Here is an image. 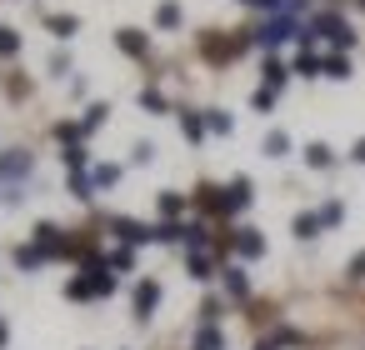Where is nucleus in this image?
I'll list each match as a JSON object with an SVG mask.
<instances>
[{
	"label": "nucleus",
	"mask_w": 365,
	"mask_h": 350,
	"mask_svg": "<svg viewBox=\"0 0 365 350\" xmlns=\"http://www.w3.org/2000/svg\"><path fill=\"white\" fill-rule=\"evenodd\" d=\"M310 36H325V41L335 46V56H345V51L355 46V26H350L345 16H335V11H320V16H310Z\"/></svg>",
	"instance_id": "1"
},
{
	"label": "nucleus",
	"mask_w": 365,
	"mask_h": 350,
	"mask_svg": "<svg viewBox=\"0 0 365 350\" xmlns=\"http://www.w3.org/2000/svg\"><path fill=\"white\" fill-rule=\"evenodd\" d=\"M290 36H300V26H295V16H270L260 31H255V46H265V51H275V46H285Z\"/></svg>",
	"instance_id": "2"
},
{
	"label": "nucleus",
	"mask_w": 365,
	"mask_h": 350,
	"mask_svg": "<svg viewBox=\"0 0 365 350\" xmlns=\"http://www.w3.org/2000/svg\"><path fill=\"white\" fill-rule=\"evenodd\" d=\"M110 235L135 250V245H150V240H155V225H140V220H130V215H110Z\"/></svg>",
	"instance_id": "3"
},
{
	"label": "nucleus",
	"mask_w": 365,
	"mask_h": 350,
	"mask_svg": "<svg viewBox=\"0 0 365 350\" xmlns=\"http://www.w3.org/2000/svg\"><path fill=\"white\" fill-rule=\"evenodd\" d=\"M250 200H255V185H250V175H235V180L225 185V215H240V210H250Z\"/></svg>",
	"instance_id": "4"
},
{
	"label": "nucleus",
	"mask_w": 365,
	"mask_h": 350,
	"mask_svg": "<svg viewBox=\"0 0 365 350\" xmlns=\"http://www.w3.org/2000/svg\"><path fill=\"white\" fill-rule=\"evenodd\" d=\"M160 305V280H140L135 285V320H150Z\"/></svg>",
	"instance_id": "5"
},
{
	"label": "nucleus",
	"mask_w": 365,
	"mask_h": 350,
	"mask_svg": "<svg viewBox=\"0 0 365 350\" xmlns=\"http://www.w3.org/2000/svg\"><path fill=\"white\" fill-rule=\"evenodd\" d=\"M235 255H240V260H260V255H265V235L250 230V225L235 230Z\"/></svg>",
	"instance_id": "6"
},
{
	"label": "nucleus",
	"mask_w": 365,
	"mask_h": 350,
	"mask_svg": "<svg viewBox=\"0 0 365 350\" xmlns=\"http://www.w3.org/2000/svg\"><path fill=\"white\" fill-rule=\"evenodd\" d=\"M115 46H120V51H125L130 61H145V51H150L145 31H130V26H125V31H115Z\"/></svg>",
	"instance_id": "7"
},
{
	"label": "nucleus",
	"mask_w": 365,
	"mask_h": 350,
	"mask_svg": "<svg viewBox=\"0 0 365 350\" xmlns=\"http://www.w3.org/2000/svg\"><path fill=\"white\" fill-rule=\"evenodd\" d=\"M220 280H225V295H230V300H250V280H245V270H240V265H225V270H220Z\"/></svg>",
	"instance_id": "8"
},
{
	"label": "nucleus",
	"mask_w": 365,
	"mask_h": 350,
	"mask_svg": "<svg viewBox=\"0 0 365 350\" xmlns=\"http://www.w3.org/2000/svg\"><path fill=\"white\" fill-rule=\"evenodd\" d=\"M195 205H200L205 215H225V190H220V185H200V190H195Z\"/></svg>",
	"instance_id": "9"
},
{
	"label": "nucleus",
	"mask_w": 365,
	"mask_h": 350,
	"mask_svg": "<svg viewBox=\"0 0 365 350\" xmlns=\"http://www.w3.org/2000/svg\"><path fill=\"white\" fill-rule=\"evenodd\" d=\"M180 135L190 140V145H200L210 130H205V115H195V110H180Z\"/></svg>",
	"instance_id": "10"
},
{
	"label": "nucleus",
	"mask_w": 365,
	"mask_h": 350,
	"mask_svg": "<svg viewBox=\"0 0 365 350\" xmlns=\"http://www.w3.org/2000/svg\"><path fill=\"white\" fill-rule=\"evenodd\" d=\"M305 165H310V170H330V165H335V150H330L325 140H310V145H305Z\"/></svg>",
	"instance_id": "11"
},
{
	"label": "nucleus",
	"mask_w": 365,
	"mask_h": 350,
	"mask_svg": "<svg viewBox=\"0 0 365 350\" xmlns=\"http://www.w3.org/2000/svg\"><path fill=\"white\" fill-rule=\"evenodd\" d=\"M185 270H190V280H210L215 255H210V250H190V255H185Z\"/></svg>",
	"instance_id": "12"
},
{
	"label": "nucleus",
	"mask_w": 365,
	"mask_h": 350,
	"mask_svg": "<svg viewBox=\"0 0 365 350\" xmlns=\"http://www.w3.org/2000/svg\"><path fill=\"white\" fill-rule=\"evenodd\" d=\"M190 350H225V330L220 325H200L195 340H190Z\"/></svg>",
	"instance_id": "13"
},
{
	"label": "nucleus",
	"mask_w": 365,
	"mask_h": 350,
	"mask_svg": "<svg viewBox=\"0 0 365 350\" xmlns=\"http://www.w3.org/2000/svg\"><path fill=\"white\" fill-rule=\"evenodd\" d=\"M0 175H6V180H21V175H31V155H26V150H11L6 160H0Z\"/></svg>",
	"instance_id": "14"
},
{
	"label": "nucleus",
	"mask_w": 365,
	"mask_h": 350,
	"mask_svg": "<svg viewBox=\"0 0 365 350\" xmlns=\"http://www.w3.org/2000/svg\"><path fill=\"white\" fill-rule=\"evenodd\" d=\"M290 76L315 81V76H325V66H320V56H315V51H300V56H295V66H290Z\"/></svg>",
	"instance_id": "15"
},
{
	"label": "nucleus",
	"mask_w": 365,
	"mask_h": 350,
	"mask_svg": "<svg viewBox=\"0 0 365 350\" xmlns=\"http://www.w3.org/2000/svg\"><path fill=\"white\" fill-rule=\"evenodd\" d=\"M260 76H265V91H275V96H280V91H285V81H290V71H285V66H280L275 56H270V61L260 66Z\"/></svg>",
	"instance_id": "16"
},
{
	"label": "nucleus",
	"mask_w": 365,
	"mask_h": 350,
	"mask_svg": "<svg viewBox=\"0 0 365 350\" xmlns=\"http://www.w3.org/2000/svg\"><path fill=\"white\" fill-rule=\"evenodd\" d=\"M290 230H295V240H315V235H320L325 225H320V215H315V210H300Z\"/></svg>",
	"instance_id": "17"
},
{
	"label": "nucleus",
	"mask_w": 365,
	"mask_h": 350,
	"mask_svg": "<svg viewBox=\"0 0 365 350\" xmlns=\"http://www.w3.org/2000/svg\"><path fill=\"white\" fill-rule=\"evenodd\" d=\"M180 21H185V16H180L175 0H160V6H155V26H160V31H180Z\"/></svg>",
	"instance_id": "18"
},
{
	"label": "nucleus",
	"mask_w": 365,
	"mask_h": 350,
	"mask_svg": "<svg viewBox=\"0 0 365 350\" xmlns=\"http://www.w3.org/2000/svg\"><path fill=\"white\" fill-rule=\"evenodd\" d=\"M46 31H51L56 41H71V36L81 31V21H76V16H46Z\"/></svg>",
	"instance_id": "19"
},
{
	"label": "nucleus",
	"mask_w": 365,
	"mask_h": 350,
	"mask_svg": "<svg viewBox=\"0 0 365 350\" xmlns=\"http://www.w3.org/2000/svg\"><path fill=\"white\" fill-rule=\"evenodd\" d=\"M260 150H265V155H270V160H285V155H290V135H285V130H270V135H265V145H260Z\"/></svg>",
	"instance_id": "20"
},
{
	"label": "nucleus",
	"mask_w": 365,
	"mask_h": 350,
	"mask_svg": "<svg viewBox=\"0 0 365 350\" xmlns=\"http://www.w3.org/2000/svg\"><path fill=\"white\" fill-rule=\"evenodd\" d=\"M155 205H160V215H165V220H180L185 195H180V190H160V200H155Z\"/></svg>",
	"instance_id": "21"
},
{
	"label": "nucleus",
	"mask_w": 365,
	"mask_h": 350,
	"mask_svg": "<svg viewBox=\"0 0 365 350\" xmlns=\"http://www.w3.org/2000/svg\"><path fill=\"white\" fill-rule=\"evenodd\" d=\"M180 245H190V250H205L210 245V230H205V220H185V240Z\"/></svg>",
	"instance_id": "22"
},
{
	"label": "nucleus",
	"mask_w": 365,
	"mask_h": 350,
	"mask_svg": "<svg viewBox=\"0 0 365 350\" xmlns=\"http://www.w3.org/2000/svg\"><path fill=\"white\" fill-rule=\"evenodd\" d=\"M16 265H21V270H41V265H46V250L31 240V245H21V250H16Z\"/></svg>",
	"instance_id": "23"
},
{
	"label": "nucleus",
	"mask_w": 365,
	"mask_h": 350,
	"mask_svg": "<svg viewBox=\"0 0 365 350\" xmlns=\"http://www.w3.org/2000/svg\"><path fill=\"white\" fill-rule=\"evenodd\" d=\"M320 66L330 81H350V56H320Z\"/></svg>",
	"instance_id": "24"
},
{
	"label": "nucleus",
	"mask_w": 365,
	"mask_h": 350,
	"mask_svg": "<svg viewBox=\"0 0 365 350\" xmlns=\"http://www.w3.org/2000/svg\"><path fill=\"white\" fill-rule=\"evenodd\" d=\"M140 110H150V115H165L170 105H165V96H160L155 86H145V91H140Z\"/></svg>",
	"instance_id": "25"
},
{
	"label": "nucleus",
	"mask_w": 365,
	"mask_h": 350,
	"mask_svg": "<svg viewBox=\"0 0 365 350\" xmlns=\"http://www.w3.org/2000/svg\"><path fill=\"white\" fill-rule=\"evenodd\" d=\"M106 115H110V105H106V101H96V105L86 110V120H81V130H86V135H91V130H101V125H106Z\"/></svg>",
	"instance_id": "26"
},
{
	"label": "nucleus",
	"mask_w": 365,
	"mask_h": 350,
	"mask_svg": "<svg viewBox=\"0 0 365 350\" xmlns=\"http://www.w3.org/2000/svg\"><path fill=\"white\" fill-rule=\"evenodd\" d=\"M205 130H210V135H230V130H235V120H230L225 110H205Z\"/></svg>",
	"instance_id": "27"
},
{
	"label": "nucleus",
	"mask_w": 365,
	"mask_h": 350,
	"mask_svg": "<svg viewBox=\"0 0 365 350\" xmlns=\"http://www.w3.org/2000/svg\"><path fill=\"white\" fill-rule=\"evenodd\" d=\"M66 165H71V175H86V165H91V155H86V145H66V155H61Z\"/></svg>",
	"instance_id": "28"
},
{
	"label": "nucleus",
	"mask_w": 365,
	"mask_h": 350,
	"mask_svg": "<svg viewBox=\"0 0 365 350\" xmlns=\"http://www.w3.org/2000/svg\"><path fill=\"white\" fill-rule=\"evenodd\" d=\"M106 265H110V270H135V250H130V245H115V250L106 255Z\"/></svg>",
	"instance_id": "29"
},
{
	"label": "nucleus",
	"mask_w": 365,
	"mask_h": 350,
	"mask_svg": "<svg viewBox=\"0 0 365 350\" xmlns=\"http://www.w3.org/2000/svg\"><path fill=\"white\" fill-rule=\"evenodd\" d=\"M56 140H61V145H81V140H86V130H81L76 120H61V125H56Z\"/></svg>",
	"instance_id": "30"
},
{
	"label": "nucleus",
	"mask_w": 365,
	"mask_h": 350,
	"mask_svg": "<svg viewBox=\"0 0 365 350\" xmlns=\"http://www.w3.org/2000/svg\"><path fill=\"white\" fill-rule=\"evenodd\" d=\"M115 180H120V165H96V170H91V185H96V190H106V185H115Z\"/></svg>",
	"instance_id": "31"
},
{
	"label": "nucleus",
	"mask_w": 365,
	"mask_h": 350,
	"mask_svg": "<svg viewBox=\"0 0 365 350\" xmlns=\"http://www.w3.org/2000/svg\"><path fill=\"white\" fill-rule=\"evenodd\" d=\"M315 215H320V225H340V220H345V205H340V200H325Z\"/></svg>",
	"instance_id": "32"
},
{
	"label": "nucleus",
	"mask_w": 365,
	"mask_h": 350,
	"mask_svg": "<svg viewBox=\"0 0 365 350\" xmlns=\"http://www.w3.org/2000/svg\"><path fill=\"white\" fill-rule=\"evenodd\" d=\"M66 295H71V300H96V295H91V280H86V275L66 280Z\"/></svg>",
	"instance_id": "33"
},
{
	"label": "nucleus",
	"mask_w": 365,
	"mask_h": 350,
	"mask_svg": "<svg viewBox=\"0 0 365 350\" xmlns=\"http://www.w3.org/2000/svg\"><path fill=\"white\" fill-rule=\"evenodd\" d=\"M16 51H21V36H16V31H6V26H0V56H6V61H11Z\"/></svg>",
	"instance_id": "34"
},
{
	"label": "nucleus",
	"mask_w": 365,
	"mask_h": 350,
	"mask_svg": "<svg viewBox=\"0 0 365 350\" xmlns=\"http://www.w3.org/2000/svg\"><path fill=\"white\" fill-rule=\"evenodd\" d=\"M91 190H96L91 175H71V195H76V200H91Z\"/></svg>",
	"instance_id": "35"
},
{
	"label": "nucleus",
	"mask_w": 365,
	"mask_h": 350,
	"mask_svg": "<svg viewBox=\"0 0 365 350\" xmlns=\"http://www.w3.org/2000/svg\"><path fill=\"white\" fill-rule=\"evenodd\" d=\"M130 160H135V165H150V160H155V145H150V140H140V145L130 150Z\"/></svg>",
	"instance_id": "36"
},
{
	"label": "nucleus",
	"mask_w": 365,
	"mask_h": 350,
	"mask_svg": "<svg viewBox=\"0 0 365 350\" xmlns=\"http://www.w3.org/2000/svg\"><path fill=\"white\" fill-rule=\"evenodd\" d=\"M220 310H225V305H220V300H215V295H210V300H205V305H200V320H205V325H215V320H220Z\"/></svg>",
	"instance_id": "37"
},
{
	"label": "nucleus",
	"mask_w": 365,
	"mask_h": 350,
	"mask_svg": "<svg viewBox=\"0 0 365 350\" xmlns=\"http://www.w3.org/2000/svg\"><path fill=\"white\" fill-rule=\"evenodd\" d=\"M250 105H255V110H270V105H275V91H265V86H260V91L250 96Z\"/></svg>",
	"instance_id": "38"
},
{
	"label": "nucleus",
	"mask_w": 365,
	"mask_h": 350,
	"mask_svg": "<svg viewBox=\"0 0 365 350\" xmlns=\"http://www.w3.org/2000/svg\"><path fill=\"white\" fill-rule=\"evenodd\" d=\"M250 6H260V11H270V16H285L290 0H250Z\"/></svg>",
	"instance_id": "39"
},
{
	"label": "nucleus",
	"mask_w": 365,
	"mask_h": 350,
	"mask_svg": "<svg viewBox=\"0 0 365 350\" xmlns=\"http://www.w3.org/2000/svg\"><path fill=\"white\" fill-rule=\"evenodd\" d=\"M345 275H350V280H365V250H360V255L345 265Z\"/></svg>",
	"instance_id": "40"
},
{
	"label": "nucleus",
	"mask_w": 365,
	"mask_h": 350,
	"mask_svg": "<svg viewBox=\"0 0 365 350\" xmlns=\"http://www.w3.org/2000/svg\"><path fill=\"white\" fill-rule=\"evenodd\" d=\"M350 160H355V165H365V135H360V140L350 145Z\"/></svg>",
	"instance_id": "41"
},
{
	"label": "nucleus",
	"mask_w": 365,
	"mask_h": 350,
	"mask_svg": "<svg viewBox=\"0 0 365 350\" xmlns=\"http://www.w3.org/2000/svg\"><path fill=\"white\" fill-rule=\"evenodd\" d=\"M255 350H280V345H275V340H260V345H255Z\"/></svg>",
	"instance_id": "42"
},
{
	"label": "nucleus",
	"mask_w": 365,
	"mask_h": 350,
	"mask_svg": "<svg viewBox=\"0 0 365 350\" xmlns=\"http://www.w3.org/2000/svg\"><path fill=\"white\" fill-rule=\"evenodd\" d=\"M6 335H11V330H6V320H0V345H6Z\"/></svg>",
	"instance_id": "43"
},
{
	"label": "nucleus",
	"mask_w": 365,
	"mask_h": 350,
	"mask_svg": "<svg viewBox=\"0 0 365 350\" xmlns=\"http://www.w3.org/2000/svg\"><path fill=\"white\" fill-rule=\"evenodd\" d=\"M360 11H365V0H360Z\"/></svg>",
	"instance_id": "44"
}]
</instances>
